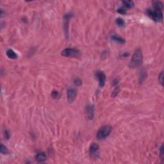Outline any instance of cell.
Instances as JSON below:
<instances>
[{
    "label": "cell",
    "mask_w": 164,
    "mask_h": 164,
    "mask_svg": "<svg viewBox=\"0 0 164 164\" xmlns=\"http://www.w3.org/2000/svg\"><path fill=\"white\" fill-rule=\"evenodd\" d=\"M96 76L99 80V86L103 87L105 85V81H106V76L105 74L101 71H97L96 73Z\"/></svg>",
    "instance_id": "cell-6"
},
{
    "label": "cell",
    "mask_w": 164,
    "mask_h": 164,
    "mask_svg": "<svg viewBox=\"0 0 164 164\" xmlns=\"http://www.w3.org/2000/svg\"><path fill=\"white\" fill-rule=\"evenodd\" d=\"M163 79H164V73H161L158 76V80H159V82L161 83L162 85H163Z\"/></svg>",
    "instance_id": "cell-16"
},
{
    "label": "cell",
    "mask_w": 164,
    "mask_h": 164,
    "mask_svg": "<svg viewBox=\"0 0 164 164\" xmlns=\"http://www.w3.org/2000/svg\"><path fill=\"white\" fill-rule=\"evenodd\" d=\"M0 151H1V153L3 154V155H6V154L8 153V149L4 146V145H3V144L1 145Z\"/></svg>",
    "instance_id": "cell-15"
},
{
    "label": "cell",
    "mask_w": 164,
    "mask_h": 164,
    "mask_svg": "<svg viewBox=\"0 0 164 164\" xmlns=\"http://www.w3.org/2000/svg\"><path fill=\"white\" fill-rule=\"evenodd\" d=\"M76 96V91L74 89H69L67 90V99L69 103H73Z\"/></svg>",
    "instance_id": "cell-7"
},
{
    "label": "cell",
    "mask_w": 164,
    "mask_h": 164,
    "mask_svg": "<svg viewBox=\"0 0 164 164\" xmlns=\"http://www.w3.org/2000/svg\"><path fill=\"white\" fill-rule=\"evenodd\" d=\"M115 22L117 24V25H118L120 27H123L124 26V21L123 19L121 18H117L115 21Z\"/></svg>",
    "instance_id": "cell-14"
},
{
    "label": "cell",
    "mask_w": 164,
    "mask_h": 164,
    "mask_svg": "<svg viewBox=\"0 0 164 164\" xmlns=\"http://www.w3.org/2000/svg\"><path fill=\"white\" fill-rule=\"evenodd\" d=\"M62 55L65 57H74L79 55V51L72 48H67L62 52Z\"/></svg>",
    "instance_id": "cell-4"
},
{
    "label": "cell",
    "mask_w": 164,
    "mask_h": 164,
    "mask_svg": "<svg viewBox=\"0 0 164 164\" xmlns=\"http://www.w3.org/2000/svg\"><path fill=\"white\" fill-rule=\"evenodd\" d=\"M111 39L114 40V42L120 43V44H124V40L123 38H122L121 37H119L117 35H113L111 36Z\"/></svg>",
    "instance_id": "cell-11"
},
{
    "label": "cell",
    "mask_w": 164,
    "mask_h": 164,
    "mask_svg": "<svg viewBox=\"0 0 164 164\" xmlns=\"http://www.w3.org/2000/svg\"><path fill=\"white\" fill-rule=\"evenodd\" d=\"M35 158L37 161L41 162H44L46 160V155H45L44 153H40L37 154Z\"/></svg>",
    "instance_id": "cell-9"
},
{
    "label": "cell",
    "mask_w": 164,
    "mask_h": 164,
    "mask_svg": "<svg viewBox=\"0 0 164 164\" xmlns=\"http://www.w3.org/2000/svg\"><path fill=\"white\" fill-rule=\"evenodd\" d=\"M6 55L8 58H11V59H16L17 58V55L15 53V52L13 51L12 49H8L6 51Z\"/></svg>",
    "instance_id": "cell-10"
},
{
    "label": "cell",
    "mask_w": 164,
    "mask_h": 164,
    "mask_svg": "<svg viewBox=\"0 0 164 164\" xmlns=\"http://www.w3.org/2000/svg\"><path fill=\"white\" fill-rule=\"evenodd\" d=\"M112 131V128L110 126H104L101 128L97 133V138L99 140H102L108 136Z\"/></svg>",
    "instance_id": "cell-2"
},
{
    "label": "cell",
    "mask_w": 164,
    "mask_h": 164,
    "mask_svg": "<svg viewBox=\"0 0 164 164\" xmlns=\"http://www.w3.org/2000/svg\"><path fill=\"white\" fill-rule=\"evenodd\" d=\"M86 112H87V115L88 119H92L94 117V112L93 106L89 105V106L87 107Z\"/></svg>",
    "instance_id": "cell-8"
},
{
    "label": "cell",
    "mask_w": 164,
    "mask_h": 164,
    "mask_svg": "<svg viewBox=\"0 0 164 164\" xmlns=\"http://www.w3.org/2000/svg\"><path fill=\"white\" fill-rule=\"evenodd\" d=\"M155 10L158 11H161L163 9V4L160 1H154L153 3Z\"/></svg>",
    "instance_id": "cell-12"
},
{
    "label": "cell",
    "mask_w": 164,
    "mask_h": 164,
    "mask_svg": "<svg viewBox=\"0 0 164 164\" xmlns=\"http://www.w3.org/2000/svg\"><path fill=\"white\" fill-rule=\"evenodd\" d=\"M89 153H90V155L91 156L92 158H98L99 153V146L98 144H96V143H93L92 144H91L90 147V149H89Z\"/></svg>",
    "instance_id": "cell-5"
},
{
    "label": "cell",
    "mask_w": 164,
    "mask_h": 164,
    "mask_svg": "<svg viewBox=\"0 0 164 164\" xmlns=\"http://www.w3.org/2000/svg\"><path fill=\"white\" fill-rule=\"evenodd\" d=\"M147 13L151 19L157 22H160L163 19V13L161 11L156 10H151L149 9L147 10Z\"/></svg>",
    "instance_id": "cell-3"
},
{
    "label": "cell",
    "mask_w": 164,
    "mask_h": 164,
    "mask_svg": "<svg viewBox=\"0 0 164 164\" xmlns=\"http://www.w3.org/2000/svg\"><path fill=\"white\" fill-rule=\"evenodd\" d=\"M117 12H119V13H121V14H126V10L125 9L123 8H121L118 9V10H117Z\"/></svg>",
    "instance_id": "cell-18"
},
{
    "label": "cell",
    "mask_w": 164,
    "mask_h": 164,
    "mask_svg": "<svg viewBox=\"0 0 164 164\" xmlns=\"http://www.w3.org/2000/svg\"><path fill=\"white\" fill-rule=\"evenodd\" d=\"M74 84L77 86H80L81 85V81L79 78H76L75 80L74 81Z\"/></svg>",
    "instance_id": "cell-17"
},
{
    "label": "cell",
    "mask_w": 164,
    "mask_h": 164,
    "mask_svg": "<svg viewBox=\"0 0 164 164\" xmlns=\"http://www.w3.org/2000/svg\"><path fill=\"white\" fill-rule=\"evenodd\" d=\"M142 64V53L140 49H137L135 51L132 57V59L130 60V67L135 68L141 65Z\"/></svg>",
    "instance_id": "cell-1"
},
{
    "label": "cell",
    "mask_w": 164,
    "mask_h": 164,
    "mask_svg": "<svg viewBox=\"0 0 164 164\" xmlns=\"http://www.w3.org/2000/svg\"><path fill=\"white\" fill-rule=\"evenodd\" d=\"M163 150H164V147H163V145L161 146V148H160V151H161V155L162 157V158L163 157H164V151H163Z\"/></svg>",
    "instance_id": "cell-20"
},
{
    "label": "cell",
    "mask_w": 164,
    "mask_h": 164,
    "mask_svg": "<svg viewBox=\"0 0 164 164\" xmlns=\"http://www.w3.org/2000/svg\"><path fill=\"white\" fill-rule=\"evenodd\" d=\"M52 96L53 98H56L58 96V92H53V93H52Z\"/></svg>",
    "instance_id": "cell-19"
},
{
    "label": "cell",
    "mask_w": 164,
    "mask_h": 164,
    "mask_svg": "<svg viewBox=\"0 0 164 164\" xmlns=\"http://www.w3.org/2000/svg\"><path fill=\"white\" fill-rule=\"evenodd\" d=\"M123 3L124 4V6L127 8H132L134 6V3L132 1H124Z\"/></svg>",
    "instance_id": "cell-13"
}]
</instances>
